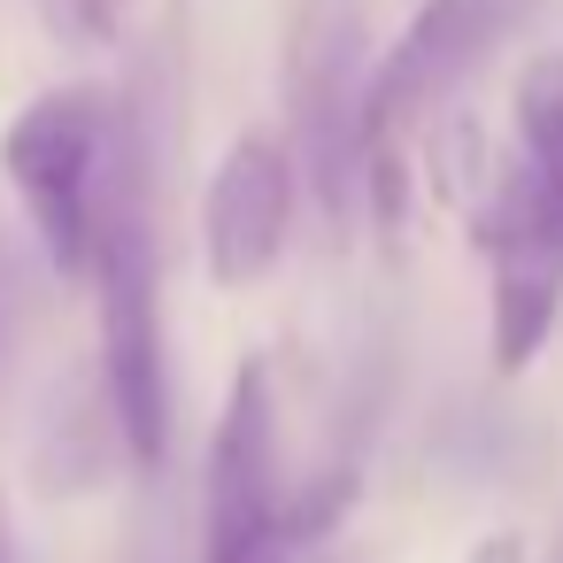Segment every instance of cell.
I'll return each mask as SVG.
<instances>
[{
	"mask_svg": "<svg viewBox=\"0 0 563 563\" xmlns=\"http://www.w3.org/2000/svg\"><path fill=\"white\" fill-rule=\"evenodd\" d=\"M509 117H517V163H525V178L540 186V201H548V217L563 232V47L532 55L517 70Z\"/></svg>",
	"mask_w": 563,
	"mask_h": 563,
	"instance_id": "cell-7",
	"label": "cell"
},
{
	"mask_svg": "<svg viewBox=\"0 0 563 563\" xmlns=\"http://www.w3.org/2000/svg\"><path fill=\"white\" fill-rule=\"evenodd\" d=\"M509 16H517V0H424V9L401 24V40L371 63V93H363V217L378 224L386 247H401V217H409V140H417V124L509 32Z\"/></svg>",
	"mask_w": 563,
	"mask_h": 563,
	"instance_id": "cell-2",
	"label": "cell"
},
{
	"mask_svg": "<svg viewBox=\"0 0 563 563\" xmlns=\"http://www.w3.org/2000/svg\"><path fill=\"white\" fill-rule=\"evenodd\" d=\"M363 93L371 70H363L355 0H301L286 40V124H294L301 186L332 240H347L363 217Z\"/></svg>",
	"mask_w": 563,
	"mask_h": 563,
	"instance_id": "cell-3",
	"label": "cell"
},
{
	"mask_svg": "<svg viewBox=\"0 0 563 563\" xmlns=\"http://www.w3.org/2000/svg\"><path fill=\"white\" fill-rule=\"evenodd\" d=\"M117 140H124V109L101 86H55L32 109H16V124L0 132V170H9L55 271L93 263V224H101Z\"/></svg>",
	"mask_w": 563,
	"mask_h": 563,
	"instance_id": "cell-4",
	"label": "cell"
},
{
	"mask_svg": "<svg viewBox=\"0 0 563 563\" xmlns=\"http://www.w3.org/2000/svg\"><path fill=\"white\" fill-rule=\"evenodd\" d=\"M0 563H16V532H9V501H0Z\"/></svg>",
	"mask_w": 563,
	"mask_h": 563,
	"instance_id": "cell-9",
	"label": "cell"
},
{
	"mask_svg": "<svg viewBox=\"0 0 563 563\" xmlns=\"http://www.w3.org/2000/svg\"><path fill=\"white\" fill-rule=\"evenodd\" d=\"M294 548V501L278 471V394L271 363H240L232 394L209 432V478H201V563H286Z\"/></svg>",
	"mask_w": 563,
	"mask_h": 563,
	"instance_id": "cell-5",
	"label": "cell"
},
{
	"mask_svg": "<svg viewBox=\"0 0 563 563\" xmlns=\"http://www.w3.org/2000/svg\"><path fill=\"white\" fill-rule=\"evenodd\" d=\"M463 563H525V540H517V532H486Z\"/></svg>",
	"mask_w": 563,
	"mask_h": 563,
	"instance_id": "cell-8",
	"label": "cell"
},
{
	"mask_svg": "<svg viewBox=\"0 0 563 563\" xmlns=\"http://www.w3.org/2000/svg\"><path fill=\"white\" fill-rule=\"evenodd\" d=\"M294 201H301V163L286 140L247 132L224 147L209 194H201V255L217 286H247L278 263L286 232H294Z\"/></svg>",
	"mask_w": 563,
	"mask_h": 563,
	"instance_id": "cell-6",
	"label": "cell"
},
{
	"mask_svg": "<svg viewBox=\"0 0 563 563\" xmlns=\"http://www.w3.org/2000/svg\"><path fill=\"white\" fill-rule=\"evenodd\" d=\"M93 301H101V386L109 417L140 471L170 448V355H163V263H155V209H147V140L124 117L101 224H93Z\"/></svg>",
	"mask_w": 563,
	"mask_h": 563,
	"instance_id": "cell-1",
	"label": "cell"
}]
</instances>
